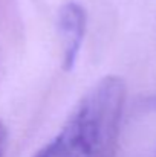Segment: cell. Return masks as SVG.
Returning a JSON list of instances; mask_svg holds the SVG:
<instances>
[{"mask_svg": "<svg viewBox=\"0 0 156 157\" xmlns=\"http://www.w3.org/2000/svg\"><path fill=\"white\" fill-rule=\"evenodd\" d=\"M126 93L122 78L104 76L80 99L55 137L32 157H113Z\"/></svg>", "mask_w": 156, "mask_h": 157, "instance_id": "obj_1", "label": "cell"}, {"mask_svg": "<svg viewBox=\"0 0 156 157\" xmlns=\"http://www.w3.org/2000/svg\"><path fill=\"white\" fill-rule=\"evenodd\" d=\"M58 32L63 44V66L66 70H70L75 66L86 34V11L81 5L69 2L61 6L58 14Z\"/></svg>", "mask_w": 156, "mask_h": 157, "instance_id": "obj_2", "label": "cell"}, {"mask_svg": "<svg viewBox=\"0 0 156 157\" xmlns=\"http://www.w3.org/2000/svg\"><path fill=\"white\" fill-rule=\"evenodd\" d=\"M6 145H8V131H6L5 125L0 122V157L5 156Z\"/></svg>", "mask_w": 156, "mask_h": 157, "instance_id": "obj_3", "label": "cell"}]
</instances>
